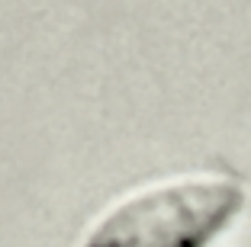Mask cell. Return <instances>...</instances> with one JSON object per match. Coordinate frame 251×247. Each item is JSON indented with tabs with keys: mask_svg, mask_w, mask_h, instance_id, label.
Listing matches in <instances>:
<instances>
[{
	"mask_svg": "<svg viewBox=\"0 0 251 247\" xmlns=\"http://www.w3.org/2000/svg\"><path fill=\"white\" fill-rule=\"evenodd\" d=\"M238 202L242 189L216 174L161 180L113 205L87 247H200Z\"/></svg>",
	"mask_w": 251,
	"mask_h": 247,
	"instance_id": "1",
	"label": "cell"
}]
</instances>
